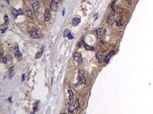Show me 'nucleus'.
Listing matches in <instances>:
<instances>
[{"mask_svg":"<svg viewBox=\"0 0 153 114\" xmlns=\"http://www.w3.org/2000/svg\"><path fill=\"white\" fill-rule=\"evenodd\" d=\"M78 80H79V83H81V84H84V83H85L84 72H83V71H79V75H78Z\"/></svg>","mask_w":153,"mask_h":114,"instance_id":"obj_5","label":"nucleus"},{"mask_svg":"<svg viewBox=\"0 0 153 114\" xmlns=\"http://www.w3.org/2000/svg\"><path fill=\"white\" fill-rule=\"evenodd\" d=\"M115 50H112V51H110L109 52V54L106 55V57H105V59H104V62H105V63L106 64H107L108 63H109V60H110V58L113 56V55H115Z\"/></svg>","mask_w":153,"mask_h":114,"instance_id":"obj_6","label":"nucleus"},{"mask_svg":"<svg viewBox=\"0 0 153 114\" xmlns=\"http://www.w3.org/2000/svg\"><path fill=\"white\" fill-rule=\"evenodd\" d=\"M30 114H35V112H34V111H32V112H31Z\"/></svg>","mask_w":153,"mask_h":114,"instance_id":"obj_28","label":"nucleus"},{"mask_svg":"<svg viewBox=\"0 0 153 114\" xmlns=\"http://www.w3.org/2000/svg\"><path fill=\"white\" fill-rule=\"evenodd\" d=\"M34 13L32 10L30 8H27L26 9V15L28 18H30V19H34Z\"/></svg>","mask_w":153,"mask_h":114,"instance_id":"obj_7","label":"nucleus"},{"mask_svg":"<svg viewBox=\"0 0 153 114\" xmlns=\"http://www.w3.org/2000/svg\"><path fill=\"white\" fill-rule=\"evenodd\" d=\"M8 16L7 15H4V21H5V23H8Z\"/></svg>","mask_w":153,"mask_h":114,"instance_id":"obj_24","label":"nucleus"},{"mask_svg":"<svg viewBox=\"0 0 153 114\" xmlns=\"http://www.w3.org/2000/svg\"><path fill=\"white\" fill-rule=\"evenodd\" d=\"M96 58H97V61H98V63H101L102 61H103V56L100 53H97L96 54Z\"/></svg>","mask_w":153,"mask_h":114,"instance_id":"obj_13","label":"nucleus"},{"mask_svg":"<svg viewBox=\"0 0 153 114\" xmlns=\"http://www.w3.org/2000/svg\"><path fill=\"white\" fill-rule=\"evenodd\" d=\"M115 23H116V26H117V27H122V26L123 25V18H119Z\"/></svg>","mask_w":153,"mask_h":114,"instance_id":"obj_15","label":"nucleus"},{"mask_svg":"<svg viewBox=\"0 0 153 114\" xmlns=\"http://www.w3.org/2000/svg\"><path fill=\"white\" fill-rule=\"evenodd\" d=\"M13 52H14V55H15V56H16L17 58L21 57V54L20 53V51H19V48H18V46H17V45L15 46V48H14Z\"/></svg>","mask_w":153,"mask_h":114,"instance_id":"obj_12","label":"nucleus"},{"mask_svg":"<svg viewBox=\"0 0 153 114\" xmlns=\"http://www.w3.org/2000/svg\"><path fill=\"white\" fill-rule=\"evenodd\" d=\"M96 33L98 34V38H102L104 36H105V34H106V30H105L104 28H98V29L96 30Z\"/></svg>","mask_w":153,"mask_h":114,"instance_id":"obj_3","label":"nucleus"},{"mask_svg":"<svg viewBox=\"0 0 153 114\" xmlns=\"http://www.w3.org/2000/svg\"><path fill=\"white\" fill-rule=\"evenodd\" d=\"M115 13L113 11V12L108 15V18H107V23H108V25L109 26L113 25V22L115 21Z\"/></svg>","mask_w":153,"mask_h":114,"instance_id":"obj_2","label":"nucleus"},{"mask_svg":"<svg viewBox=\"0 0 153 114\" xmlns=\"http://www.w3.org/2000/svg\"><path fill=\"white\" fill-rule=\"evenodd\" d=\"M13 17L14 18H16L19 14H18V10H16V9H13Z\"/></svg>","mask_w":153,"mask_h":114,"instance_id":"obj_20","label":"nucleus"},{"mask_svg":"<svg viewBox=\"0 0 153 114\" xmlns=\"http://www.w3.org/2000/svg\"><path fill=\"white\" fill-rule=\"evenodd\" d=\"M74 109H75V111L78 112L79 110H80V104H79V102L78 100H75V102H74Z\"/></svg>","mask_w":153,"mask_h":114,"instance_id":"obj_16","label":"nucleus"},{"mask_svg":"<svg viewBox=\"0 0 153 114\" xmlns=\"http://www.w3.org/2000/svg\"><path fill=\"white\" fill-rule=\"evenodd\" d=\"M51 18V13H50V9L49 8H46L45 10V21H48L50 20Z\"/></svg>","mask_w":153,"mask_h":114,"instance_id":"obj_8","label":"nucleus"},{"mask_svg":"<svg viewBox=\"0 0 153 114\" xmlns=\"http://www.w3.org/2000/svg\"><path fill=\"white\" fill-rule=\"evenodd\" d=\"M83 45H84V47L86 48V49H88V50H89V51H93L94 50V48L92 47H89V46H88L87 44H85V43H83Z\"/></svg>","mask_w":153,"mask_h":114,"instance_id":"obj_18","label":"nucleus"},{"mask_svg":"<svg viewBox=\"0 0 153 114\" xmlns=\"http://www.w3.org/2000/svg\"><path fill=\"white\" fill-rule=\"evenodd\" d=\"M73 59L76 61L78 64H81L82 63V57H81V55L80 53H74L73 54Z\"/></svg>","mask_w":153,"mask_h":114,"instance_id":"obj_4","label":"nucleus"},{"mask_svg":"<svg viewBox=\"0 0 153 114\" xmlns=\"http://www.w3.org/2000/svg\"><path fill=\"white\" fill-rule=\"evenodd\" d=\"M30 37L32 38H40V36H39V34L37 33L35 30H30Z\"/></svg>","mask_w":153,"mask_h":114,"instance_id":"obj_11","label":"nucleus"},{"mask_svg":"<svg viewBox=\"0 0 153 114\" xmlns=\"http://www.w3.org/2000/svg\"><path fill=\"white\" fill-rule=\"evenodd\" d=\"M2 62H3L4 63H6V57H3V58H2Z\"/></svg>","mask_w":153,"mask_h":114,"instance_id":"obj_26","label":"nucleus"},{"mask_svg":"<svg viewBox=\"0 0 153 114\" xmlns=\"http://www.w3.org/2000/svg\"><path fill=\"white\" fill-rule=\"evenodd\" d=\"M72 25H73V26H77L79 23H80V18H78V17L73 18V19H72Z\"/></svg>","mask_w":153,"mask_h":114,"instance_id":"obj_14","label":"nucleus"},{"mask_svg":"<svg viewBox=\"0 0 153 114\" xmlns=\"http://www.w3.org/2000/svg\"><path fill=\"white\" fill-rule=\"evenodd\" d=\"M69 34H70V31L69 30H65L64 32V37H67Z\"/></svg>","mask_w":153,"mask_h":114,"instance_id":"obj_22","label":"nucleus"},{"mask_svg":"<svg viewBox=\"0 0 153 114\" xmlns=\"http://www.w3.org/2000/svg\"><path fill=\"white\" fill-rule=\"evenodd\" d=\"M126 2H127V3H128L129 4H132V0H126Z\"/></svg>","mask_w":153,"mask_h":114,"instance_id":"obj_27","label":"nucleus"},{"mask_svg":"<svg viewBox=\"0 0 153 114\" xmlns=\"http://www.w3.org/2000/svg\"><path fill=\"white\" fill-rule=\"evenodd\" d=\"M38 103H39V102L37 101L35 103H34L33 105V111H36V110H38Z\"/></svg>","mask_w":153,"mask_h":114,"instance_id":"obj_17","label":"nucleus"},{"mask_svg":"<svg viewBox=\"0 0 153 114\" xmlns=\"http://www.w3.org/2000/svg\"><path fill=\"white\" fill-rule=\"evenodd\" d=\"M13 73H14V71H13V67H11V68H10V73H9V77H10V78H13Z\"/></svg>","mask_w":153,"mask_h":114,"instance_id":"obj_19","label":"nucleus"},{"mask_svg":"<svg viewBox=\"0 0 153 114\" xmlns=\"http://www.w3.org/2000/svg\"><path fill=\"white\" fill-rule=\"evenodd\" d=\"M32 8H33L34 12H38V8H39V1L38 0H35L32 2Z\"/></svg>","mask_w":153,"mask_h":114,"instance_id":"obj_9","label":"nucleus"},{"mask_svg":"<svg viewBox=\"0 0 153 114\" xmlns=\"http://www.w3.org/2000/svg\"><path fill=\"white\" fill-rule=\"evenodd\" d=\"M67 38H69V39H72V38H73V36H72V34L70 33V34H69V35L67 36Z\"/></svg>","mask_w":153,"mask_h":114,"instance_id":"obj_25","label":"nucleus"},{"mask_svg":"<svg viewBox=\"0 0 153 114\" xmlns=\"http://www.w3.org/2000/svg\"><path fill=\"white\" fill-rule=\"evenodd\" d=\"M57 7V0H52L50 3V10L51 11H55Z\"/></svg>","mask_w":153,"mask_h":114,"instance_id":"obj_10","label":"nucleus"},{"mask_svg":"<svg viewBox=\"0 0 153 114\" xmlns=\"http://www.w3.org/2000/svg\"><path fill=\"white\" fill-rule=\"evenodd\" d=\"M68 93H69V104H72L74 105V102H75V98H74V94L71 89H68Z\"/></svg>","mask_w":153,"mask_h":114,"instance_id":"obj_1","label":"nucleus"},{"mask_svg":"<svg viewBox=\"0 0 153 114\" xmlns=\"http://www.w3.org/2000/svg\"><path fill=\"white\" fill-rule=\"evenodd\" d=\"M42 53H43V48L41 49V51H40V52H38V54H36V56H35V57H36L37 59L40 58V56H41V55H42Z\"/></svg>","mask_w":153,"mask_h":114,"instance_id":"obj_21","label":"nucleus"},{"mask_svg":"<svg viewBox=\"0 0 153 114\" xmlns=\"http://www.w3.org/2000/svg\"><path fill=\"white\" fill-rule=\"evenodd\" d=\"M18 14H19V15H22V14H23V11H22L21 9H19V10H18Z\"/></svg>","mask_w":153,"mask_h":114,"instance_id":"obj_23","label":"nucleus"}]
</instances>
